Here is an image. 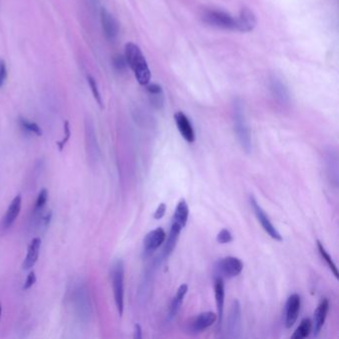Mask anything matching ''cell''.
<instances>
[{"instance_id": "cell-1", "label": "cell", "mask_w": 339, "mask_h": 339, "mask_svg": "<svg viewBox=\"0 0 339 339\" xmlns=\"http://www.w3.org/2000/svg\"><path fill=\"white\" fill-rule=\"evenodd\" d=\"M124 57L127 62V66H129L133 71L137 81L143 86L150 84L151 70L140 47L134 43H127L125 45Z\"/></svg>"}, {"instance_id": "cell-2", "label": "cell", "mask_w": 339, "mask_h": 339, "mask_svg": "<svg viewBox=\"0 0 339 339\" xmlns=\"http://www.w3.org/2000/svg\"><path fill=\"white\" fill-rule=\"evenodd\" d=\"M234 127L242 149L250 153L252 151V138L243 106L240 102H236L234 106Z\"/></svg>"}, {"instance_id": "cell-3", "label": "cell", "mask_w": 339, "mask_h": 339, "mask_svg": "<svg viewBox=\"0 0 339 339\" xmlns=\"http://www.w3.org/2000/svg\"><path fill=\"white\" fill-rule=\"evenodd\" d=\"M112 285L113 299L118 312L121 316L124 309V265L121 260H116L112 268Z\"/></svg>"}, {"instance_id": "cell-4", "label": "cell", "mask_w": 339, "mask_h": 339, "mask_svg": "<svg viewBox=\"0 0 339 339\" xmlns=\"http://www.w3.org/2000/svg\"><path fill=\"white\" fill-rule=\"evenodd\" d=\"M202 19L210 26L225 29L237 30V19L229 13L220 10H206L202 15Z\"/></svg>"}, {"instance_id": "cell-5", "label": "cell", "mask_w": 339, "mask_h": 339, "mask_svg": "<svg viewBox=\"0 0 339 339\" xmlns=\"http://www.w3.org/2000/svg\"><path fill=\"white\" fill-rule=\"evenodd\" d=\"M244 264L242 261L236 257H225L217 262L215 265L216 277L232 279L239 276L243 270Z\"/></svg>"}, {"instance_id": "cell-6", "label": "cell", "mask_w": 339, "mask_h": 339, "mask_svg": "<svg viewBox=\"0 0 339 339\" xmlns=\"http://www.w3.org/2000/svg\"><path fill=\"white\" fill-rule=\"evenodd\" d=\"M249 201H250V205L258 219V221L260 222V224L263 227L265 233L274 240L276 241H283V237L281 235V233L277 230V228L273 225V223L270 222L269 218L266 216L265 212L264 211V209L261 207V205L258 203L257 199L254 197V196H250L249 198Z\"/></svg>"}, {"instance_id": "cell-7", "label": "cell", "mask_w": 339, "mask_h": 339, "mask_svg": "<svg viewBox=\"0 0 339 339\" xmlns=\"http://www.w3.org/2000/svg\"><path fill=\"white\" fill-rule=\"evenodd\" d=\"M241 330V304L238 300H235L230 309L227 319V337L238 338Z\"/></svg>"}, {"instance_id": "cell-8", "label": "cell", "mask_w": 339, "mask_h": 339, "mask_svg": "<svg viewBox=\"0 0 339 339\" xmlns=\"http://www.w3.org/2000/svg\"><path fill=\"white\" fill-rule=\"evenodd\" d=\"M21 207H22V197L19 194V195L15 196L14 199L11 201V203L9 204V206H8L4 216L2 218V221L0 223L1 231L5 232L12 227L14 222H15V220L17 219V217L20 214Z\"/></svg>"}, {"instance_id": "cell-9", "label": "cell", "mask_w": 339, "mask_h": 339, "mask_svg": "<svg viewBox=\"0 0 339 339\" xmlns=\"http://www.w3.org/2000/svg\"><path fill=\"white\" fill-rule=\"evenodd\" d=\"M301 297L298 294L289 297L285 307V325L287 328H291L296 323L301 310Z\"/></svg>"}, {"instance_id": "cell-10", "label": "cell", "mask_w": 339, "mask_h": 339, "mask_svg": "<svg viewBox=\"0 0 339 339\" xmlns=\"http://www.w3.org/2000/svg\"><path fill=\"white\" fill-rule=\"evenodd\" d=\"M269 89L274 98L281 104H288L290 102V92L283 80L278 76H273L269 79Z\"/></svg>"}, {"instance_id": "cell-11", "label": "cell", "mask_w": 339, "mask_h": 339, "mask_svg": "<svg viewBox=\"0 0 339 339\" xmlns=\"http://www.w3.org/2000/svg\"><path fill=\"white\" fill-rule=\"evenodd\" d=\"M329 309V302L327 299H322L319 304L317 305L315 311H314V316H313V322H312V330H313V334L314 336H317L326 319L327 316V312Z\"/></svg>"}, {"instance_id": "cell-12", "label": "cell", "mask_w": 339, "mask_h": 339, "mask_svg": "<svg viewBox=\"0 0 339 339\" xmlns=\"http://www.w3.org/2000/svg\"><path fill=\"white\" fill-rule=\"evenodd\" d=\"M165 238H166V235L162 228H156L151 231L144 240L145 252L149 254V253H152L155 250H157L163 244Z\"/></svg>"}, {"instance_id": "cell-13", "label": "cell", "mask_w": 339, "mask_h": 339, "mask_svg": "<svg viewBox=\"0 0 339 339\" xmlns=\"http://www.w3.org/2000/svg\"><path fill=\"white\" fill-rule=\"evenodd\" d=\"M174 119L176 122V126L182 138L189 144L194 143L195 132L186 114H184L182 112H177L174 114Z\"/></svg>"}, {"instance_id": "cell-14", "label": "cell", "mask_w": 339, "mask_h": 339, "mask_svg": "<svg viewBox=\"0 0 339 339\" xmlns=\"http://www.w3.org/2000/svg\"><path fill=\"white\" fill-rule=\"evenodd\" d=\"M214 291H215V301L217 306V320L219 326L222 324L223 314H224V302H225V286L224 281L220 277H215L214 282Z\"/></svg>"}, {"instance_id": "cell-15", "label": "cell", "mask_w": 339, "mask_h": 339, "mask_svg": "<svg viewBox=\"0 0 339 339\" xmlns=\"http://www.w3.org/2000/svg\"><path fill=\"white\" fill-rule=\"evenodd\" d=\"M217 320V314L212 311H206L198 314L191 322V329L194 332H202Z\"/></svg>"}, {"instance_id": "cell-16", "label": "cell", "mask_w": 339, "mask_h": 339, "mask_svg": "<svg viewBox=\"0 0 339 339\" xmlns=\"http://www.w3.org/2000/svg\"><path fill=\"white\" fill-rule=\"evenodd\" d=\"M101 22L104 32L109 40H113L118 34V24L113 15L105 8L101 9Z\"/></svg>"}, {"instance_id": "cell-17", "label": "cell", "mask_w": 339, "mask_h": 339, "mask_svg": "<svg viewBox=\"0 0 339 339\" xmlns=\"http://www.w3.org/2000/svg\"><path fill=\"white\" fill-rule=\"evenodd\" d=\"M182 229L183 228L180 226L178 223H176V222L172 223V225L170 227V231H169V235L167 237L166 243H165L164 248L162 250V258H163V260L167 259L172 254V252L174 251Z\"/></svg>"}, {"instance_id": "cell-18", "label": "cell", "mask_w": 339, "mask_h": 339, "mask_svg": "<svg viewBox=\"0 0 339 339\" xmlns=\"http://www.w3.org/2000/svg\"><path fill=\"white\" fill-rule=\"evenodd\" d=\"M236 19H237V30L241 32H250L255 28L257 24L255 14L248 8H243L239 17Z\"/></svg>"}, {"instance_id": "cell-19", "label": "cell", "mask_w": 339, "mask_h": 339, "mask_svg": "<svg viewBox=\"0 0 339 339\" xmlns=\"http://www.w3.org/2000/svg\"><path fill=\"white\" fill-rule=\"evenodd\" d=\"M40 248H41V239L40 238H33L27 249V255L23 261L22 264V268L23 269H30L32 268L39 259V254H40Z\"/></svg>"}, {"instance_id": "cell-20", "label": "cell", "mask_w": 339, "mask_h": 339, "mask_svg": "<svg viewBox=\"0 0 339 339\" xmlns=\"http://www.w3.org/2000/svg\"><path fill=\"white\" fill-rule=\"evenodd\" d=\"M187 292H188V286L186 284H183L178 288V290L176 292V295L173 298L171 304H170V307H169V318L170 319H173L175 317V315L177 314V312L179 311V309L181 307V304L183 302V299H184L185 295L187 294Z\"/></svg>"}, {"instance_id": "cell-21", "label": "cell", "mask_w": 339, "mask_h": 339, "mask_svg": "<svg viewBox=\"0 0 339 339\" xmlns=\"http://www.w3.org/2000/svg\"><path fill=\"white\" fill-rule=\"evenodd\" d=\"M189 207L187 202L184 199H181L175 208L173 222L178 223L182 228L186 226L188 221Z\"/></svg>"}, {"instance_id": "cell-22", "label": "cell", "mask_w": 339, "mask_h": 339, "mask_svg": "<svg viewBox=\"0 0 339 339\" xmlns=\"http://www.w3.org/2000/svg\"><path fill=\"white\" fill-rule=\"evenodd\" d=\"M147 86V91L152 106L155 108H161L163 106V92L161 87L156 84H148Z\"/></svg>"}, {"instance_id": "cell-23", "label": "cell", "mask_w": 339, "mask_h": 339, "mask_svg": "<svg viewBox=\"0 0 339 339\" xmlns=\"http://www.w3.org/2000/svg\"><path fill=\"white\" fill-rule=\"evenodd\" d=\"M312 330V322L309 318H304L302 319L301 324L299 327L296 329L294 334L292 335V338L294 339H303L306 338Z\"/></svg>"}, {"instance_id": "cell-24", "label": "cell", "mask_w": 339, "mask_h": 339, "mask_svg": "<svg viewBox=\"0 0 339 339\" xmlns=\"http://www.w3.org/2000/svg\"><path fill=\"white\" fill-rule=\"evenodd\" d=\"M316 244H317V249L319 251V254L321 256V258L323 259V261L326 263V264L328 265V267L330 268V270L332 272V274L334 275V277L336 279H338V270H337V267L336 265L334 264L333 260L331 259V257L329 256V254L327 253V251L325 250V248L323 247V244L320 242V241H316Z\"/></svg>"}, {"instance_id": "cell-25", "label": "cell", "mask_w": 339, "mask_h": 339, "mask_svg": "<svg viewBox=\"0 0 339 339\" xmlns=\"http://www.w3.org/2000/svg\"><path fill=\"white\" fill-rule=\"evenodd\" d=\"M20 125L21 127L30 132V133H33V134H36L37 137H41L42 135V129L41 127L38 125L36 122H33V121H30L28 119H25V118H20Z\"/></svg>"}, {"instance_id": "cell-26", "label": "cell", "mask_w": 339, "mask_h": 339, "mask_svg": "<svg viewBox=\"0 0 339 339\" xmlns=\"http://www.w3.org/2000/svg\"><path fill=\"white\" fill-rule=\"evenodd\" d=\"M88 82H89V86H90V88H91V91H92V93H93V96H94L95 100H96L97 103L100 105V107L103 108V101H102V97H101V94H100V92H99V89H98V85H97L96 80H95L93 77L89 76V77H88Z\"/></svg>"}, {"instance_id": "cell-27", "label": "cell", "mask_w": 339, "mask_h": 339, "mask_svg": "<svg viewBox=\"0 0 339 339\" xmlns=\"http://www.w3.org/2000/svg\"><path fill=\"white\" fill-rule=\"evenodd\" d=\"M47 200H48V190L43 188L38 194L37 200L35 204V212L41 211L44 208V206L47 203Z\"/></svg>"}, {"instance_id": "cell-28", "label": "cell", "mask_w": 339, "mask_h": 339, "mask_svg": "<svg viewBox=\"0 0 339 339\" xmlns=\"http://www.w3.org/2000/svg\"><path fill=\"white\" fill-rule=\"evenodd\" d=\"M64 132H65V134H64V138H63V140H62V141H60V142H57V147L59 148V151H62L63 150H64V148H65L66 144L68 143V141H69V140H70V138H71L70 123H69V121H68V120H66V121L64 122Z\"/></svg>"}, {"instance_id": "cell-29", "label": "cell", "mask_w": 339, "mask_h": 339, "mask_svg": "<svg viewBox=\"0 0 339 339\" xmlns=\"http://www.w3.org/2000/svg\"><path fill=\"white\" fill-rule=\"evenodd\" d=\"M113 65L115 70L117 71H123L127 67V62L125 60L124 56L121 55H116L114 56L113 60Z\"/></svg>"}, {"instance_id": "cell-30", "label": "cell", "mask_w": 339, "mask_h": 339, "mask_svg": "<svg viewBox=\"0 0 339 339\" xmlns=\"http://www.w3.org/2000/svg\"><path fill=\"white\" fill-rule=\"evenodd\" d=\"M216 240L219 244H228L233 241V236L229 230L223 229L218 233Z\"/></svg>"}, {"instance_id": "cell-31", "label": "cell", "mask_w": 339, "mask_h": 339, "mask_svg": "<svg viewBox=\"0 0 339 339\" xmlns=\"http://www.w3.org/2000/svg\"><path fill=\"white\" fill-rule=\"evenodd\" d=\"M37 278H36V274L34 270H31L29 273V275L27 276V279L25 281V284L23 286V290H29L30 288L33 287V285L36 283Z\"/></svg>"}, {"instance_id": "cell-32", "label": "cell", "mask_w": 339, "mask_h": 339, "mask_svg": "<svg viewBox=\"0 0 339 339\" xmlns=\"http://www.w3.org/2000/svg\"><path fill=\"white\" fill-rule=\"evenodd\" d=\"M166 212V204L165 203H160L159 206L157 207V209L155 210L154 214H153V218L155 220H160L164 217Z\"/></svg>"}, {"instance_id": "cell-33", "label": "cell", "mask_w": 339, "mask_h": 339, "mask_svg": "<svg viewBox=\"0 0 339 339\" xmlns=\"http://www.w3.org/2000/svg\"><path fill=\"white\" fill-rule=\"evenodd\" d=\"M7 79V69L6 64L3 60H0V88L4 86Z\"/></svg>"}, {"instance_id": "cell-34", "label": "cell", "mask_w": 339, "mask_h": 339, "mask_svg": "<svg viewBox=\"0 0 339 339\" xmlns=\"http://www.w3.org/2000/svg\"><path fill=\"white\" fill-rule=\"evenodd\" d=\"M52 216H53V214H52V211H51V210H50V211H47L46 213H44V214L42 215L41 222H42V225L45 227V228H47V227L50 225Z\"/></svg>"}, {"instance_id": "cell-35", "label": "cell", "mask_w": 339, "mask_h": 339, "mask_svg": "<svg viewBox=\"0 0 339 339\" xmlns=\"http://www.w3.org/2000/svg\"><path fill=\"white\" fill-rule=\"evenodd\" d=\"M133 337L135 339H141L143 337V334H142V326H141L139 323H137V324L134 325V335H133Z\"/></svg>"}, {"instance_id": "cell-36", "label": "cell", "mask_w": 339, "mask_h": 339, "mask_svg": "<svg viewBox=\"0 0 339 339\" xmlns=\"http://www.w3.org/2000/svg\"><path fill=\"white\" fill-rule=\"evenodd\" d=\"M1 313H2V305L0 303V317H1Z\"/></svg>"}]
</instances>
